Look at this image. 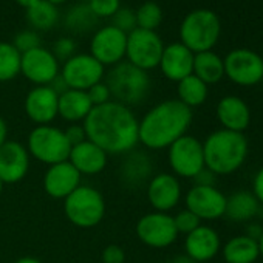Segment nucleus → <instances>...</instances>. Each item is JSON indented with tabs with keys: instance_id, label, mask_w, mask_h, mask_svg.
Listing matches in <instances>:
<instances>
[{
	"instance_id": "obj_1",
	"label": "nucleus",
	"mask_w": 263,
	"mask_h": 263,
	"mask_svg": "<svg viewBox=\"0 0 263 263\" xmlns=\"http://www.w3.org/2000/svg\"><path fill=\"white\" fill-rule=\"evenodd\" d=\"M140 119L130 107L110 101L93 107L82 125L87 140L99 146L107 155H127L140 144Z\"/></svg>"
},
{
	"instance_id": "obj_2",
	"label": "nucleus",
	"mask_w": 263,
	"mask_h": 263,
	"mask_svg": "<svg viewBox=\"0 0 263 263\" xmlns=\"http://www.w3.org/2000/svg\"><path fill=\"white\" fill-rule=\"evenodd\" d=\"M192 108L178 99H166L152 107L138 124L140 144L151 151H163L184 137L192 124Z\"/></svg>"
},
{
	"instance_id": "obj_3",
	"label": "nucleus",
	"mask_w": 263,
	"mask_h": 263,
	"mask_svg": "<svg viewBox=\"0 0 263 263\" xmlns=\"http://www.w3.org/2000/svg\"><path fill=\"white\" fill-rule=\"evenodd\" d=\"M249 152L248 140L243 134L220 128L203 141L204 167L217 177L237 172L246 161Z\"/></svg>"
},
{
	"instance_id": "obj_4",
	"label": "nucleus",
	"mask_w": 263,
	"mask_h": 263,
	"mask_svg": "<svg viewBox=\"0 0 263 263\" xmlns=\"http://www.w3.org/2000/svg\"><path fill=\"white\" fill-rule=\"evenodd\" d=\"M105 84L110 90L111 99L127 107L143 104L152 87L147 71L127 61L113 65L107 74Z\"/></svg>"
},
{
	"instance_id": "obj_5",
	"label": "nucleus",
	"mask_w": 263,
	"mask_h": 263,
	"mask_svg": "<svg viewBox=\"0 0 263 263\" xmlns=\"http://www.w3.org/2000/svg\"><path fill=\"white\" fill-rule=\"evenodd\" d=\"M221 31L218 16L211 10H195L189 13L180 27L181 44L194 54L211 51L218 42Z\"/></svg>"
},
{
	"instance_id": "obj_6",
	"label": "nucleus",
	"mask_w": 263,
	"mask_h": 263,
	"mask_svg": "<svg viewBox=\"0 0 263 263\" xmlns=\"http://www.w3.org/2000/svg\"><path fill=\"white\" fill-rule=\"evenodd\" d=\"M64 212L68 221L76 228H95L105 215L104 195L91 186L81 184L64 200Z\"/></svg>"
},
{
	"instance_id": "obj_7",
	"label": "nucleus",
	"mask_w": 263,
	"mask_h": 263,
	"mask_svg": "<svg viewBox=\"0 0 263 263\" xmlns=\"http://www.w3.org/2000/svg\"><path fill=\"white\" fill-rule=\"evenodd\" d=\"M27 151L30 157L44 163L47 166H53L68 160L71 146L64 134V130L48 125H36L28 135Z\"/></svg>"
},
{
	"instance_id": "obj_8",
	"label": "nucleus",
	"mask_w": 263,
	"mask_h": 263,
	"mask_svg": "<svg viewBox=\"0 0 263 263\" xmlns=\"http://www.w3.org/2000/svg\"><path fill=\"white\" fill-rule=\"evenodd\" d=\"M163 50V41L155 31L135 28L127 34V62L144 71H149L160 65Z\"/></svg>"
},
{
	"instance_id": "obj_9",
	"label": "nucleus",
	"mask_w": 263,
	"mask_h": 263,
	"mask_svg": "<svg viewBox=\"0 0 263 263\" xmlns=\"http://www.w3.org/2000/svg\"><path fill=\"white\" fill-rule=\"evenodd\" d=\"M167 161L177 178H194L204 169L203 143L186 134L167 147Z\"/></svg>"
},
{
	"instance_id": "obj_10",
	"label": "nucleus",
	"mask_w": 263,
	"mask_h": 263,
	"mask_svg": "<svg viewBox=\"0 0 263 263\" xmlns=\"http://www.w3.org/2000/svg\"><path fill=\"white\" fill-rule=\"evenodd\" d=\"M224 76L241 87H252L263 79V58L248 48H237L223 59Z\"/></svg>"
},
{
	"instance_id": "obj_11",
	"label": "nucleus",
	"mask_w": 263,
	"mask_h": 263,
	"mask_svg": "<svg viewBox=\"0 0 263 263\" xmlns=\"http://www.w3.org/2000/svg\"><path fill=\"white\" fill-rule=\"evenodd\" d=\"M138 238L149 248L163 249L175 243L178 231L174 223V217L167 212H149L143 215L137 223Z\"/></svg>"
},
{
	"instance_id": "obj_12",
	"label": "nucleus",
	"mask_w": 263,
	"mask_h": 263,
	"mask_svg": "<svg viewBox=\"0 0 263 263\" xmlns=\"http://www.w3.org/2000/svg\"><path fill=\"white\" fill-rule=\"evenodd\" d=\"M61 76L68 88L87 91L104 78V65L91 54H74L64 62Z\"/></svg>"
},
{
	"instance_id": "obj_13",
	"label": "nucleus",
	"mask_w": 263,
	"mask_h": 263,
	"mask_svg": "<svg viewBox=\"0 0 263 263\" xmlns=\"http://www.w3.org/2000/svg\"><path fill=\"white\" fill-rule=\"evenodd\" d=\"M186 209L194 212L200 220H218L224 217L226 195L215 186L194 184L184 197Z\"/></svg>"
},
{
	"instance_id": "obj_14",
	"label": "nucleus",
	"mask_w": 263,
	"mask_h": 263,
	"mask_svg": "<svg viewBox=\"0 0 263 263\" xmlns=\"http://www.w3.org/2000/svg\"><path fill=\"white\" fill-rule=\"evenodd\" d=\"M21 73L36 87L50 85L59 76V61L50 50L39 47L22 54Z\"/></svg>"
},
{
	"instance_id": "obj_15",
	"label": "nucleus",
	"mask_w": 263,
	"mask_h": 263,
	"mask_svg": "<svg viewBox=\"0 0 263 263\" xmlns=\"http://www.w3.org/2000/svg\"><path fill=\"white\" fill-rule=\"evenodd\" d=\"M127 34L108 25L98 30L90 42V54L101 65H116L125 58Z\"/></svg>"
},
{
	"instance_id": "obj_16",
	"label": "nucleus",
	"mask_w": 263,
	"mask_h": 263,
	"mask_svg": "<svg viewBox=\"0 0 263 263\" xmlns=\"http://www.w3.org/2000/svg\"><path fill=\"white\" fill-rule=\"evenodd\" d=\"M30 154L17 141H7L0 147V181L16 184L22 181L30 171Z\"/></svg>"
},
{
	"instance_id": "obj_17",
	"label": "nucleus",
	"mask_w": 263,
	"mask_h": 263,
	"mask_svg": "<svg viewBox=\"0 0 263 263\" xmlns=\"http://www.w3.org/2000/svg\"><path fill=\"white\" fill-rule=\"evenodd\" d=\"M181 184L174 174H157L147 183V200L157 212H169L181 200Z\"/></svg>"
},
{
	"instance_id": "obj_18",
	"label": "nucleus",
	"mask_w": 263,
	"mask_h": 263,
	"mask_svg": "<svg viewBox=\"0 0 263 263\" xmlns=\"http://www.w3.org/2000/svg\"><path fill=\"white\" fill-rule=\"evenodd\" d=\"M59 95L50 85H39L25 98V113L36 125H48L58 118Z\"/></svg>"
},
{
	"instance_id": "obj_19",
	"label": "nucleus",
	"mask_w": 263,
	"mask_h": 263,
	"mask_svg": "<svg viewBox=\"0 0 263 263\" xmlns=\"http://www.w3.org/2000/svg\"><path fill=\"white\" fill-rule=\"evenodd\" d=\"M82 175L67 161L48 166L44 175V191L48 197L56 200H65L76 187L81 186Z\"/></svg>"
},
{
	"instance_id": "obj_20",
	"label": "nucleus",
	"mask_w": 263,
	"mask_h": 263,
	"mask_svg": "<svg viewBox=\"0 0 263 263\" xmlns=\"http://www.w3.org/2000/svg\"><path fill=\"white\" fill-rule=\"evenodd\" d=\"M184 251L189 258L195 263L212 260L221 251V240L218 232L211 228L200 224L184 238Z\"/></svg>"
},
{
	"instance_id": "obj_21",
	"label": "nucleus",
	"mask_w": 263,
	"mask_h": 263,
	"mask_svg": "<svg viewBox=\"0 0 263 263\" xmlns=\"http://www.w3.org/2000/svg\"><path fill=\"white\" fill-rule=\"evenodd\" d=\"M158 67L169 81L180 82L181 79L192 74L194 53L189 48H186L181 42L171 44L164 47Z\"/></svg>"
},
{
	"instance_id": "obj_22",
	"label": "nucleus",
	"mask_w": 263,
	"mask_h": 263,
	"mask_svg": "<svg viewBox=\"0 0 263 263\" xmlns=\"http://www.w3.org/2000/svg\"><path fill=\"white\" fill-rule=\"evenodd\" d=\"M68 163L81 175H98L108 163V155L90 140L71 147L68 155Z\"/></svg>"
},
{
	"instance_id": "obj_23",
	"label": "nucleus",
	"mask_w": 263,
	"mask_h": 263,
	"mask_svg": "<svg viewBox=\"0 0 263 263\" xmlns=\"http://www.w3.org/2000/svg\"><path fill=\"white\" fill-rule=\"evenodd\" d=\"M217 119L221 128L243 134L251 124V110L241 98L229 95L218 101Z\"/></svg>"
},
{
	"instance_id": "obj_24",
	"label": "nucleus",
	"mask_w": 263,
	"mask_h": 263,
	"mask_svg": "<svg viewBox=\"0 0 263 263\" xmlns=\"http://www.w3.org/2000/svg\"><path fill=\"white\" fill-rule=\"evenodd\" d=\"M93 105L87 96V91L82 90H65L59 95L58 101V116L70 124L84 122V119L91 111Z\"/></svg>"
},
{
	"instance_id": "obj_25",
	"label": "nucleus",
	"mask_w": 263,
	"mask_h": 263,
	"mask_svg": "<svg viewBox=\"0 0 263 263\" xmlns=\"http://www.w3.org/2000/svg\"><path fill=\"white\" fill-rule=\"evenodd\" d=\"M258 209H260V203L252 192L238 191L234 192L231 197H226L224 217H228L231 221L235 223L251 221L252 218L257 217Z\"/></svg>"
},
{
	"instance_id": "obj_26",
	"label": "nucleus",
	"mask_w": 263,
	"mask_h": 263,
	"mask_svg": "<svg viewBox=\"0 0 263 263\" xmlns=\"http://www.w3.org/2000/svg\"><path fill=\"white\" fill-rule=\"evenodd\" d=\"M221 255L226 263H255L260 257L258 241L248 235H235L224 243Z\"/></svg>"
},
{
	"instance_id": "obj_27",
	"label": "nucleus",
	"mask_w": 263,
	"mask_h": 263,
	"mask_svg": "<svg viewBox=\"0 0 263 263\" xmlns=\"http://www.w3.org/2000/svg\"><path fill=\"white\" fill-rule=\"evenodd\" d=\"M192 74H195L198 79H201L206 85L217 84L224 76V64L223 59L211 51H203L194 54V70Z\"/></svg>"
},
{
	"instance_id": "obj_28",
	"label": "nucleus",
	"mask_w": 263,
	"mask_h": 263,
	"mask_svg": "<svg viewBox=\"0 0 263 263\" xmlns=\"http://www.w3.org/2000/svg\"><path fill=\"white\" fill-rule=\"evenodd\" d=\"M134 152V151H132ZM127 154L128 157L121 166V178L124 184L128 186H140L146 181L152 172L151 160L144 154Z\"/></svg>"
},
{
	"instance_id": "obj_29",
	"label": "nucleus",
	"mask_w": 263,
	"mask_h": 263,
	"mask_svg": "<svg viewBox=\"0 0 263 263\" xmlns=\"http://www.w3.org/2000/svg\"><path fill=\"white\" fill-rule=\"evenodd\" d=\"M177 84H178L177 87L178 101L183 102L186 107L189 108L200 107L208 99V85L201 79H198L195 74H191Z\"/></svg>"
},
{
	"instance_id": "obj_30",
	"label": "nucleus",
	"mask_w": 263,
	"mask_h": 263,
	"mask_svg": "<svg viewBox=\"0 0 263 263\" xmlns=\"http://www.w3.org/2000/svg\"><path fill=\"white\" fill-rule=\"evenodd\" d=\"M27 19L34 31H47L58 24L59 11L47 0H41V2L27 10Z\"/></svg>"
},
{
	"instance_id": "obj_31",
	"label": "nucleus",
	"mask_w": 263,
	"mask_h": 263,
	"mask_svg": "<svg viewBox=\"0 0 263 263\" xmlns=\"http://www.w3.org/2000/svg\"><path fill=\"white\" fill-rule=\"evenodd\" d=\"M22 54L10 42H0V82L13 81L21 74Z\"/></svg>"
},
{
	"instance_id": "obj_32",
	"label": "nucleus",
	"mask_w": 263,
	"mask_h": 263,
	"mask_svg": "<svg viewBox=\"0 0 263 263\" xmlns=\"http://www.w3.org/2000/svg\"><path fill=\"white\" fill-rule=\"evenodd\" d=\"M96 22H98V17L90 10L88 4L71 7V10L67 13V17H65V27L76 34H84L90 31L96 25Z\"/></svg>"
},
{
	"instance_id": "obj_33",
	"label": "nucleus",
	"mask_w": 263,
	"mask_h": 263,
	"mask_svg": "<svg viewBox=\"0 0 263 263\" xmlns=\"http://www.w3.org/2000/svg\"><path fill=\"white\" fill-rule=\"evenodd\" d=\"M135 16H137V28L149 30V31H155L161 25V21H163V11L160 5L155 2L143 4L137 10Z\"/></svg>"
},
{
	"instance_id": "obj_34",
	"label": "nucleus",
	"mask_w": 263,
	"mask_h": 263,
	"mask_svg": "<svg viewBox=\"0 0 263 263\" xmlns=\"http://www.w3.org/2000/svg\"><path fill=\"white\" fill-rule=\"evenodd\" d=\"M111 27L122 31L124 34L132 33L137 28V16H135V13L132 10H128V8H119L111 16Z\"/></svg>"
},
{
	"instance_id": "obj_35",
	"label": "nucleus",
	"mask_w": 263,
	"mask_h": 263,
	"mask_svg": "<svg viewBox=\"0 0 263 263\" xmlns=\"http://www.w3.org/2000/svg\"><path fill=\"white\" fill-rule=\"evenodd\" d=\"M13 45H14V48H16L21 54H24V53H27V51H31V50H34V48L42 47V45H41V36H39L37 31H34V30L21 31V33L14 37Z\"/></svg>"
},
{
	"instance_id": "obj_36",
	"label": "nucleus",
	"mask_w": 263,
	"mask_h": 263,
	"mask_svg": "<svg viewBox=\"0 0 263 263\" xmlns=\"http://www.w3.org/2000/svg\"><path fill=\"white\" fill-rule=\"evenodd\" d=\"M174 223H175V228H177L178 234L187 235L201 224V220L194 212H191L189 209H183L174 217Z\"/></svg>"
},
{
	"instance_id": "obj_37",
	"label": "nucleus",
	"mask_w": 263,
	"mask_h": 263,
	"mask_svg": "<svg viewBox=\"0 0 263 263\" xmlns=\"http://www.w3.org/2000/svg\"><path fill=\"white\" fill-rule=\"evenodd\" d=\"M88 7L98 19L111 17L121 8V0H88Z\"/></svg>"
},
{
	"instance_id": "obj_38",
	"label": "nucleus",
	"mask_w": 263,
	"mask_h": 263,
	"mask_svg": "<svg viewBox=\"0 0 263 263\" xmlns=\"http://www.w3.org/2000/svg\"><path fill=\"white\" fill-rule=\"evenodd\" d=\"M87 96H88V99H90V102H91L93 107H99V105H104V104H107V102L111 101L110 90H108L107 84L102 82V81L98 82V84H95L93 87H90L87 90Z\"/></svg>"
},
{
	"instance_id": "obj_39",
	"label": "nucleus",
	"mask_w": 263,
	"mask_h": 263,
	"mask_svg": "<svg viewBox=\"0 0 263 263\" xmlns=\"http://www.w3.org/2000/svg\"><path fill=\"white\" fill-rule=\"evenodd\" d=\"M76 42L71 37H61L59 41H56L54 47H53V54L58 61H68L70 58H73L76 53Z\"/></svg>"
},
{
	"instance_id": "obj_40",
	"label": "nucleus",
	"mask_w": 263,
	"mask_h": 263,
	"mask_svg": "<svg viewBox=\"0 0 263 263\" xmlns=\"http://www.w3.org/2000/svg\"><path fill=\"white\" fill-rule=\"evenodd\" d=\"M102 261L104 263H124L125 251L119 245H108L102 251Z\"/></svg>"
},
{
	"instance_id": "obj_41",
	"label": "nucleus",
	"mask_w": 263,
	"mask_h": 263,
	"mask_svg": "<svg viewBox=\"0 0 263 263\" xmlns=\"http://www.w3.org/2000/svg\"><path fill=\"white\" fill-rule=\"evenodd\" d=\"M64 134L70 143V146H76V144H81L87 140V134L84 130V125L82 124H71L70 127H67L64 130Z\"/></svg>"
},
{
	"instance_id": "obj_42",
	"label": "nucleus",
	"mask_w": 263,
	"mask_h": 263,
	"mask_svg": "<svg viewBox=\"0 0 263 263\" xmlns=\"http://www.w3.org/2000/svg\"><path fill=\"white\" fill-rule=\"evenodd\" d=\"M192 180H194V183H195L197 186H215V183H217V175H215L212 171H209L208 167H204V169L200 171Z\"/></svg>"
},
{
	"instance_id": "obj_43",
	"label": "nucleus",
	"mask_w": 263,
	"mask_h": 263,
	"mask_svg": "<svg viewBox=\"0 0 263 263\" xmlns=\"http://www.w3.org/2000/svg\"><path fill=\"white\" fill-rule=\"evenodd\" d=\"M252 194L258 200L260 204H263V166L257 171L252 180Z\"/></svg>"
},
{
	"instance_id": "obj_44",
	"label": "nucleus",
	"mask_w": 263,
	"mask_h": 263,
	"mask_svg": "<svg viewBox=\"0 0 263 263\" xmlns=\"http://www.w3.org/2000/svg\"><path fill=\"white\" fill-rule=\"evenodd\" d=\"M245 235H248V237H251V238H254V240L258 241V238L263 235V226L261 224H257V223H251V224H248Z\"/></svg>"
},
{
	"instance_id": "obj_45",
	"label": "nucleus",
	"mask_w": 263,
	"mask_h": 263,
	"mask_svg": "<svg viewBox=\"0 0 263 263\" xmlns=\"http://www.w3.org/2000/svg\"><path fill=\"white\" fill-rule=\"evenodd\" d=\"M7 141H8V125H7L5 119L0 116V147H2Z\"/></svg>"
},
{
	"instance_id": "obj_46",
	"label": "nucleus",
	"mask_w": 263,
	"mask_h": 263,
	"mask_svg": "<svg viewBox=\"0 0 263 263\" xmlns=\"http://www.w3.org/2000/svg\"><path fill=\"white\" fill-rule=\"evenodd\" d=\"M16 2H17L21 7H24L25 10H28V8H31L33 5H36L37 2H41V0H16Z\"/></svg>"
},
{
	"instance_id": "obj_47",
	"label": "nucleus",
	"mask_w": 263,
	"mask_h": 263,
	"mask_svg": "<svg viewBox=\"0 0 263 263\" xmlns=\"http://www.w3.org/2000/svg\"><path fill=\"white\" fill-rule=\"evenodd\" d=\"M172 263H195V261H194L192 258H189V257L184 254V255H177V257L172 260Z\"/></svg>"
},
{
	"instance_id": "obj_48",
	"label": "nucleus",
	"mask_w": 263,
	"mask_h": 263,
	"mask_svg": "<svg viewBox=\"0 0 263 263\" xmlns=\"http://www.w3.org/2000/svg\"><path fill=\"white\" fill-rule=\"evenodd\" d=\"M14 263H42V261L36 257H21Z\"/></svg>"
},
{
	"instance_id": "obj_49",
	"label": "nucleus",
	"mask_w": 263,
	"mask_h": 263,
	"mask_svg": "<svg viewBox=\"0 0 263 263\" xmlns=\"http://www.w3.org/2000/svg\"><path fill=\"white\" fill-rule=\"evenodd\" d=\"M48 4H51V5H54V7H58V5H62V4H65L67 0H47Z\"/></svg>"
},
{
	"instance_id": "obj_50",
	"label": "nucleus",
	"mask_w": 263,
	"mask_h": 263,
	"mask_svg": "<svg viewBox=\"0 0 263 263\" xmlns=\"http://www.w3.org/2000/svg\"><path fill=\"white\" fill-rule=\"evenodd\" d=\"M258 251H260V257L263 258V235L258 238Z\"/></svg>"
},
{
	"instance_id": "obj_51",
	"label": "nucleus",
	"mask_w": 263,
	"mask_h": 263,
	"mask_svg": "<svg viewBox=\"0 0 263 263\" xmlns=\"http://www.w3.org/2000/svg\"><path fill=\"white\" fill-rule=\"evenodd\" d=\"M4 187H5V184H4L2 181H0V195H2V194H4Z\"/></svg>"
},
{
	"instance_id": "obj_52",
	"label": "nucleus",
	"mask_w": 263,
	"mask_h": 263,
	"mask_svg": "<svg viewBox=\"0 0 263 263\" xmlns=\"http://www.w3.org/2000/svg\"><path fill=\"white\" fill-rule=\"evenodd\" d=\"M85 2H88V0H85Z\"/></svg>"
}]
</instances>
